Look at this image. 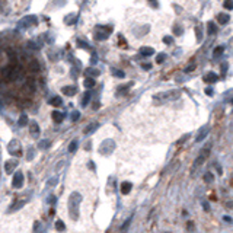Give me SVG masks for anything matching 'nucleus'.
Masks as SVG:
<instances>
[{"instance_id":"37","label":"nucleus","mask_w":233,"mask_h":233,"mask_svg":"<svg viewBox=\"0 0 233 233\" xmlns=\"http://www.w3.org/2000/svg\"><path fill=\"white\" fill-rule=\"evenodd\" d=\"M143 69H144V70H149V69H150V67H152V66H150V64H147V63H146V64H143Z\"/></svg>"},{"instance_id":"25","label":"nucleus","mask_w":233,"mask_h":233,"mask_svg":"<svg viewBox=\"0 0 233 233\" xmlns=\"http://www.w3.org/2000/svg\"><path fill=\"white\" fill-rule=\"evenodd\" d=\"M195 32H197V41H201V40H203V31H201L200 26L195 28Z\"/></svg>"},{"instance_id":"34","label":"nucleus","mask_w":233,"mask_h":233,"mask_svg":"<svg viewBox=\"0 0 233 233\" xmlns=\"http://www.w3.org/2000/svg\"><path fill=\"white\" fill-rule=\"evenodd\" d=\"M194 69H195V64H191L190 67H187V69H185V73H190V72H191V70H194Z\"/></svg>"},{"instance_id":"33","label":"nucleus","mask_w":233,"mask_h":233,"mask_svg":"<svg viewBox=\"0 0 233 233\" xmlns=\"http://www.w3.org/2000/svg\"><path fill=\"white\" fill-rule=\"evenodd\" d=\"M44 142H45V143H40V147H41V149H45V147H48V146H50L48 140H44Z\"/></svg>"},{"instance_id":"31","label":"nucleus","mask_w":233,"mask_h":233,"mask_svg":"<svg viewBox=\"0 0 233 233\" xmlns=\"http://www.w3.org/2000/svg\"><path fill=\"white\" fill-rule=\"evenodd\" d=\"M56 227H57V230H64V225H63L61 220H58L57 223H56Z\"/></svg>"},{"instance_id":"17","label":"nucleus","mask_w":233,"mask_h":233,"mask_svg":"<svg viewBox=\"0 0 233 233\" xmlns=\"http://www.w3.org/2000/svg\"><path fill=\"white\" fill-rule=\"evenodd\" d=\"M95 86V79H92V77H88L86 80H85V88H93Z\"/></svg>"},{"instance_id":"15","label":"nucleus","mask_w":233,"mask_h":233,"mask_svg":"<svg viewBox=\"0 0 233 233\" xmlns=\"http://www.w3.org/2000/svg\"><path fill=\"white\" fill-rule=\"evenodd\" d=\"M142 56H144V57H149V56H152L153 53H155V50L153 48H150V47H144V48H142Z\"/></svg>"},{"instance_id":"21","label":"nucleus","mask_w":233,"mask_h":233,"mask_svg":"<svg viewBox=\"0 0 233 233\" xmlns=\"http://www.w3.org/2000/svg\"><path fill=\"white\" fill-rule=\"evenodd\" d=\"M24 204H25V201H18L16 204H13V206L10 207V210H12V211H15V210H18V208L24 207Z\"/></svg>"},{"instance_id":"27","label":"nucleus","mask_w":233,"mask_h":233,"mask_svg":"<svg viewBox=\"0 0 233 233\" xmlns=\"http://www.w3.org/2000/svg\"><path fill=\"white\" fill-rule=\"evenodd\" d=\"M112 75L114 76H116V77H120V79H123V77H124V73H123V72H121V70H112Z\"/></svg>"},{"instance_id":"5","label":"nucleus","mask_w":233,"mask_h":233,"mask_svg":"<svg viewBox=\"0 0 233 233\" xmlns=\"http://www.w3.org/2000/svg\"><path fill=\"white\" fill-rule=\"evenodd\" d=\"M24 185V174L22 172H16L15 176H13V181H12V187L13 188H21Z\"/></svg>"},{"instance_id":"39","label":"nucleus","mask_w":233,"mask_h":233,"mask_svg":"<svg viewBox=\"0 0 233 233\" xmlns=\"http://www.w3.org/2000/svg\"><path fill=\"white\" fill-rule=\"evenodd\" d=\"M227 207H233V203H227Z\"/></svg>"},{"instance_id":"38","label":"nucleus","mask_w":233,"mask_h":233,"mask_svg":"<svg viewBox=\"0 0 233 233\" xmlns=\"http://www.w3.org/2000/svg\"><path fill=\"white\" fill-rule=\"evenodd\" d=\"M226 69H227V64H226V63H225V64L222 66V72H223V73H225V72H226Z\"/></svg>"},{"instance_id":"3","label":"nucleus","mask_w":233,"mask_h":233,"mask_svg":"<svg viewBox=\"0 0 233 233\" xmlns=\"http://www.w3.org/2000/svg\"><path fill=\"white\" fill-rule=\"evenodd\" d=\"M8 150H9V153L13 155V156H21L22 155V149H21V146H19V143L16 140H12V142L9 143Z\"/></svg>"},{"instance_id":"30","label":"nucleus","mask_w":233,"mask_h":233,"mask_svg":"<svg viewBox=\"0 0 233 233\" xmlns=\"http://www.w3.org/2000/svg\"><path fill=\"white\" fill-rule=\"evenodd\" d=\"M174 32L176 34V35H182L184 29H182V28H181V26H175V28H174Z\"/></svg>"},{"instance_id":"23","label":"nucleus","mask_w":233,"mask_h":233,"mask_svg":"<svg viewBox=\"0 0 233 233\" xmlns=\"http://www.w3.org/2000/svg\"><path fill=\"white\" fill-rule=\"evenodd\" d=\"M207 134H208V130H207V128H203V133H201L200 136H198V137H197V142L200 143L201 140H204V137H206V136H207Z\"/></svg>"},{"instance_id":"14","label":"nucleus","mask_w":233,"mask_h":233,"mask_svg":"<svg viewBox=\"0 0 233 233\" xmlns=\"http://www.w3.org/2000/svg\"><path fill=\"white\" fill-rule=\"evenodd\" d=\"M223 53H225V47H223V45H219V47H216V50L213 51V57L214 58L220 57Z\"/></svg>"},{"instance_id":"12","label":"nucleus","mask_w":233,"mask_h":233,"mask_svg":"<svg viewBox=\"0 0 233 233\" xmlns=\"http://www.w3.org/2000/svg\"><path fill=\"white\" fill-rule=\"evenodd\" d=\"M217 21H219L220 25H226V24L230 21V16H229L227 13H223V15H219V16H217Z\"/></svg>"},{"instance_id":"36","label":"nucleus","mask_w":233,"mask_h":233,"mask_svg":"<svg viewBox=\"0 0 233 233\" xmlns=\"http://www.w3.org/2000/svg\"><path fill=\"white\" fill-rule=\"evenodd\" d=\"M206 93H207L208 96H211V95H213V89H211V88H207V89H206Z\"/></svg>"},{"instance_id":"4","label":"nucleus","mask_w":233,"mask_h":233,"mask_svg":"<svg viewBox=\"0 0 233 233\" xmlns=\"http://www.w3.org/2000/svg\"><path fill=\"white\" fill-rule=\"evenodd\" d=\"M98 31H101V32H96V35H95V37H96V40H98V41H101V40H107L112 29H111V26H99V28H98Z\"/></svg>"},{"instance_id":"13","label":"nucleus","mask_w":233,"mask_h":233,"mask_svg":"<svg viewBox=\"0 0 233 233\" xmlns=\"http://www.w3.org/2000/svg\"><path fill=\"white\" fill-rule=\"evenodd\" d=\"M53 118H54L56 123L60 124V123L63 121V118H64V114H63V112H58V111H54V112H53Z\"/></svg>"},{"instance_id":"35","label":"nucleus","mask_w":233,"mask_h":233,"mask_svg":"<svg viewBox=\"0 0 233 233\" xmlns=\"http://www.w3.org/2000/svg\"><path fill=\"white\" fill-rule=\"evenodd\" d=\"M163 42H166V44H172V38H171V37H165V38H163Z\"/></svg>"},{"instance_id":"9","label":"nucleus","mask_w":233,"mask_h":233,"mask_svg":"<svg viewBox=\"0 0 233 233\" xmlns=\"http://www.w3.org/2000/svg\"><path fill=\"white\" fill-rule=\"evenodd\" d=\"M31 134H32L34 139H37V137L40 136V127H38V124H37L35 121L31 123Z\"/></svg>"},{"instance_id":"24","label":"nucleus","mask_w":233,"mask_h":233,"mask_svg":"<svg viewBox=\"0 0 233 233\" xmlns=\"http://www.w3.org/2000/svg\"><path fill=\"white\" fill-rule=\"evenodd\" d=\"M76 149H77V140H73V142H72V144L69 146V152H72V153H73V152H76Z\"/></svg>"},{"instance_id":"16","label":"nucleus","mask_w":233,"mask_h":233,"mask_svg":"<svg viewBox=\"0 0 233 233\" xmlns=\"http://www.w3.org/2000/svg\"><path fill=\"white\" fill-rule=\"evenodd\" d=\"M50 104L51 105H54V107H60V105L63 104V101H61L60 96H54L53 99H50Z\"/></svg>"},{"instance_id":"2","label":"nucleus","mask_w":233,"mask_h":233,"mask_svg":"<svg viewBox=\"0 0 233 233\" xmlns=\"http://www.w3.org/2000/svg\"><path fill=\"white\" fill-rule=\"evenodd\" d=\"M80 194H77V192H73L72 195H70V200H69V208H70V216L72 219H77L76 216V211H77V208H79V203H80Z\"/></svg>"},{"instance_id":"10","label":"nucleus","mask_w":233,"mask_h":233,"mask_svg":"<svg viewBox=\"0 0 233 233\" xmlns=\"http://www.w3.org/2000/svg\"><path fill=\"white\" fill-rule=\"evenodd\" d=\"M131 188H133V185H131V182H123V184H121V192H123L124 195H127V194H130V191H131Z\"/></svg>"},{"instance_id":"29","label":"nucleus","mask_w":233,"mask_h":233,"mask_svg":"<svg viewBox=\"0 0 233 233\" xmlns=\"http://www.w3.org/2000/svg\"><path fill=\"white\" fill-rule=\"evenodd\" d=\"M165 58H166V56H165V54L162 53V54H159V56H158V58H156V61H158L159 64H160V63H163V61H165Z\"/></svg>"},{"instance_id":"8","label":"nucleus","mask_w":233,"mask_h":233,"mask_svg":"<svg viewBox=\"0 0 233 233\" xmlns=\"http://www.w3.org/2000/svg\"><path fill=\"white\" fill-rule=\"evenodd\" d=\"M61 92H63L64 95H69V96H73V95H76V92H77V89H76L75 86H64V88L61 89Z\"/></svg>"},{"instance_id":"32","label":"nucleus","mask_w":233,"mask_h":233,"mask_svg":"<svg viewBox=\"0 0 233 233\" xmlns=\"http://www.w3.org/2000/svg\"><path fill=\"white\" fill-rule=\"evenodd\" d=\"M79 118H80V114H79L77 111H75V112L72 114V120H73V121H77Z\"/></svg>"},{"instance_id":"19","label":"nucleus","mask_w":233,"mask_h":233,"mask_svg":"<svg viewBox=\"0 0 233 233\" xmlns=\"http://www.w3.org/2000/svg\"><path fill=\"white\" fill-rule=\"evenodd\" d=\"M208 34H213V35H214V34H217V26L214 25L213 22H210V24H208Z\"/></svg>"},{"instance_id":"20","label":"nucleus","mask_w":233,"mask_h":233,"mask_svg":"<svg viewBox=\"0 0 233 233\" xmlns=\"http://www.w3.org/2000/svg\"><path fill=\"white\" fill-rule=\"evenodd\" d=\"M223 6H225V9H227V10H232L233 9V0H225V2H223Z\"/></svg>"},{"instance_id":"26","label":"nucleus","mask_w":233,"mask_h":233,"mask_svg":"<svg viewBox=\"0 0 233 233\" xmlns=\"http://www.w3.org/2000/svg\"><path fill=\"white\" fill-rule=\"evenodd\" d=\"M96 127H98V124H92V125H88V127H86V130H85V133H86V134L92 133V131H93V128H96Z\"/></svg>"},{"instance_id":"28","label":"nucleus","mask_w":233,"mask_h":233,"mask_svg":"<svg viewBox=\"0 0 233 233\" xmlns=\"http://www.w3.org/2000/svg\"><path fill=\"white\" fill-rule=\"evenodd\" d=\"M89 99H91V93H85V96H83V101H82V104L83 105H88V102H89Z\"/></svg>"},{"instance_id":"18","label":"nucleus","mask_w":233,"mask_h":233,"mask_svg":"<svg viewBox=\"0 0 233 233\" xmlns=\"http://www.w3.org/2000/svg\"><path fill=\"white\" fill-rule=\"evenodd\" d=\"M26 124H28V116H26L25 114H22L21 118H19V125H21V127H25Z\"/></svg>"},{"instance_id":"22","label":"nucleus","mask_w":233,"mask_h":233,"mask_svg":"<svg viewBox=\"0 0 233 233\" xmlns=\"http://www.w3.org/2000/svg\"><path fill=\"white\" fill-rule=\"evenodd\" d=\"M204 181H206L207 184L213 182V181H214V176H213V174H210V172H208V174L204 175Z\"/></svg>"},{"instance_id":"11","label":"nucleus","mask_w":233,"mask_h":233,"mask_svg":"<svg viewBox=\"0 0 233 233\" xmlns=\"http://www.w3.org/2000/svg\"><path fill=\"white\" fill-rule=\"evenodd\" d=\"M29 70H31L32 73H38V72H40V63L32 58L31 63H29Z\"/></svg>"},{"instance_id":"6","label":"nucleus","mask_w":233,"mask_h":233,"mask_svg":"<svg viewBox=\"0 0 233 233\" xmlns=\"http://www.w3.org/2000/svg\"><path fill=\"white\" fill-rule=\"evenodd\" d=\"M217 80H219V76L216 73H213V72H210V73H207L204 76V82L206 83H216Z\"/></svg>"},{"instance_id":"1","label":"nucleus","mask_w":233,"mask_h":233,"mask_svg":"<svg viewBox=\"0 0 233 233\" xmlns=\"http://www.w3.org/2000/svg\"><path fill=\"white\" fill-rule=\"evenodd\" d=\"M210 147H211V146H210V144H207L204 149L201 150L200 156H198V158L194 160V165H192V169H191V174H192V175L195 174V171H197V169H198V168H200L201 165L206 162V159L208 158V152H210Z\"/></svg>"},{"instance_id":"7","label":"nucleus","mask_w":233,"mask_h":233,"mask_svg":"<svg viewBox=\"0 0 233 233\" xmlns=\"http://www.w3.org/2000/svg\"><path fill=\"white\" fill-rule=\"evenodd\" d=\"M15 168H16V160H8L6 166H5V171H6V174H12L15 171Z\"/></svg>"}]
</instances>
